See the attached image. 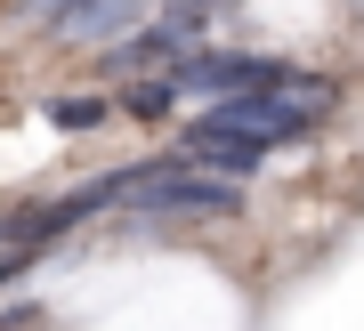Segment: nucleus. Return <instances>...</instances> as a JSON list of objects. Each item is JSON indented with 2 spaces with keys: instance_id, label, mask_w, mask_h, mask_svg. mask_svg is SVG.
Returning <instances> with one entry per match:
<instances>
[{
  "instance_id": "obj_1",
  "label": "nucleus",
  "mask_w": 364,
  "mask_h": 331,
  "mask_svg": "<svg viewBox=\"0 0 364 331\" xmlns=\"http://www.w3.org/2000/svg\"><path fill=\"white\" fill-rule=\"evenodd\" d=\"M299 73V65L284 57H243V49H195V57H178L170 65V89L178 97H251V89H284V81Z\"/></svg>"
},
{
  "instance_id": "obj_2",
  "label": "nucleus",
  "mask_w": 364,
  "mask_h": 331,
  "mask_svg": "<svg viewBox=\"0 0 364 331\" xmlns=\"http://www.w3.org/2000/svg\"><path fill=\"white\" fill-rule=\"evenodd\" d=\"M130 210H154V218H235L243 210V186L210 178V170H186V162H154V178L130 194Z\"/></svg>"
},
{
  "instance_id": "obj_3",
  "label": "nucleus",
  "mask_w": 364,
  "mask_h": 331,
  "mask_svg": "<svg viewBox=\"0 0 364 331\" xmlns=\"http://www.w3.org/2000/svg\"><path fill=\"white\" fill-rule=\"evenodd\" d=\"M203 33H210V9H203V0H178V9H162V25L114 40V49H105V73H138V65H162V73H170L178 57L203 49Z\"/></svg>"
},
{
  "instance_id": "obj_4",
  "label": "nucleus",
  "mask_w": 364,
  "mask_h": 331,
  "mask_svg": "<svg viewBox=\"0 0 364 331\" xmlns=\"http://www.w3.org/2000/svg\"><path fill=\"white\" fill-rule=\"evenodd\" d=\"M122 105H130V114H138V121H162V114H170V105H178V89H170V73H154V81H138V89H130V97H122Z\"/></svg>"
},
{
  "instance_id": "obj_5",
  "label": "nucleus",
  "mask_w": 364,
  "mask_h": 331,
  "mask_svg": "<svg viewBox=\"0 0 364 331\" xmlns=\"http://www.w3.org/2000/svg\"><path fill=\"white\" fill-rule=\"evenodd\" d=\"M49 121H57V129H97V121H105V97H57Z\"/></svg>"
},
{
  "instance_id": "obj_6",
  "label": "nucleus",
  "mask_w": 364,
  "mask_h": 331,
  "mask_svg": "<svg viewBox=\"0 0 364 331\" xmlns=\"http://www.w3.org/2000/svg\"><path fill=\"white\" fill-rule=\"evenodd\" d=\"M9 275H25V259H16V251H0V283H9Z\"/></svg>"
}]
</instances>
